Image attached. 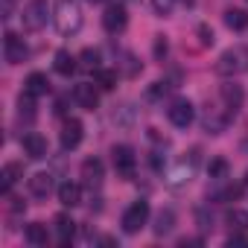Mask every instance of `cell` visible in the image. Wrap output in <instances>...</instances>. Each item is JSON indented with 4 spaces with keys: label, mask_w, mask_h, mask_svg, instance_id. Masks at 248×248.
I'll return each instance as SVG.
<instances>
[{
    "label": "cell",
    "mask_w": 248,
    "mask_h": 248,
    "mask_svg": "<svg viewBox=\"0 0 248 248\" xmlns=\"http://www.w3.org/2000/svg\"><path fill=\"white\" fill-rule=\"evenodd\" d=\"M53 21H56V30L62 35H76L82 30V6H79V0H56Z\"/></svg>",
    "instance_id": "obj_1"
},
{
    "label": "cell",
    "mask_w": 248,
    "mask_h": 248,
    "mask_svg": "<svg viewBox=\"0 0 248 248\" xmlns=\"http://www.w3.org/2000/svg\"><path fill=\"white\" fill-rule=\"evenodd\" d=\"M245 70H248V50L245 47H231L216 62V73L219 76H239Z\"/></svg>",
    "instance_id": "obj_2"
},
{
    "label": "cell",
    "mask_w": 248,
    "mask_h": 248,
    "mask_svg": "<svg viewBox=\"0 0 248 248\" xmlns=\"http://www.w3.org/2000/svg\"><path fill=\"white\" fill-rule=\"evenodd\" d=\"M47 18H50V3L47 0H30L24 15H21V24L27 32H38L47 27Z\"/></svg>",
    "instance_id": "obj_3"
},
{
    "label": "cell",
    "mask_w": 248,
    "mask_h": 248,
    "mask_svg": "<svg viewBox=\"0 0 248 248\" xmlns=\"http://www.w3.org/2000/svg\"><path fill=\"white\" fill-rule=\"evenodd\" d=\"M149 222V202H132L129 207H126V213H123V231L126 233H140L143 231V225Z\"/></svg>",
    "instance_id": "obj_4"
},
{
    "label": "cell",
    "mask_w": 248,
    "mask_h": 248,
    "mask_svg": "<svg viewBox=\"0 0 248 248\" xmlns=\"http://www.w3.org/2000/svg\"><path fill=\"white\" fill-rule=\"evenodd\" d=\"M111 161H114L117 175H123V178H132V175H135L138 155H135V149H132L129 143H117V146L111 149Z\"/></svg>",
    "instance_id": "obj_5"
},
{
    "label": "cell",
    "mask_w": 248,
    "mask_h": 248,
    "mask_svg": "<svg viewBox=\"0 0 248 248\" xmlns=\"http://www.w3.org/2000/svg\"><path fill=\"white\" fill-rule=\"evenodd\" d=\"M126 27H129V12H126V6H123V3H111L102 12V30L108 35H120Z\"/></svg>",
    "instance_id": "obj_6"
},
{
    "label": "cell",
    "mask_w": 248,
    "mask_h": 248,
    "mask_svg": "<svg viewBox=\"0 0 248 248\" xmlns=\"http://www.w3.org/2000/svg\"><path fill=\"white\" fill-rule=\"evenodd\" d=\"M167 117L175 129H190L193 126V120H196V108L190 99H175L170 108H167Z\"/></svg>",
    "instance_id": "obj_7"
},
{
    "label": "cell",
    "mask_w": 248,
    "mask_h": 248,
    "mask_svg": "<svg viewBox=\"0 0 248 248\" xmlns=\"http://www.w3.org/2000/svg\"><path fill=\"white\" fill-rule=\"evenodd\" d=\"M233 117H236V111H231L228 105H222V108H207V114H204V132L222 135V132L231 126Z\"/></svg>",
    "instance_id": "obj_8"
},
{
    "label": "cell",
    "mask_w": 248,
    "mask_h": 248,
    "mask_svg": "<svg viewBox=\"0 0 248 248\" xmlns=\"http://www.w3.org/2000/svg\"><path fill=\"white\" fill-rule=\"evenodd\" d=\"M82 138H85V126H82V120H76V117L64 120L62 135H59V140H62V149H64V152H73V149L82 143Z\"/></svg>",
    "instance_id": "obj_9"
},
{
    "label": "cell",
    "mask_w": 248,
    "mask_h": 248,
    "mask_svg": "<svg viewBox=\"0 0 248 248\" xmlns=\"http://www.w3.org/2000/svg\"><path fill=\"white\" fill-rule=\"evenodd\" d=\"M3 53H6V62L9 64H24L30 59V47L24 38H18L15 32H6L3 35Z\"/></svg>",
    "instance_id": "obj_10"
},
{
    "label": "cell",
    "mask_w": 248,
    "mask_h": 248,
    "mask_svg": "<svg viewBox=\"0 0 248 248\" xmlns=\"http://www.w3.org/2000/svg\"><path fill=\"white\" fill-rule=\"evenodd\" d=\"M73 99H76V105L85 108V111H96V108H99V91H96L91 82L76 85V88H73Z\"/></svg>",
    "instance_id": "obj_11"
},
{
    "label": "cell",
    "mask_w": 248,
    "mask_h": 248,
    "mask_svg": "<svg viewBox=\"0 0 248 248\" xmlns=\"http://www.w3.org/2000/svg\"><path fill=\"white\" fill-rule=\"evenodd\" d=\"M21 178H24V164H21V161H9V164L3 167V172H0V193L9 196V190H12Z\"/></svg>",
    "instance_id": "obj_12"
},
{
    "label": "cell",
    "mask_w": 248,
    "mask_h": 248,
    "mask_svg": "<svg viewBox=\"0 0 248 248\" xmlns=\"http://www.w3.org/2000/svg\"><path fill=\"white\" fill-rule=\"evenodd\" d=\"M219 99H222L231 111H239V108H242V102H245V91H242V85L228 82V85H222V88H219Z\"/></svg>",
    "instance_id": "obj_13"
},
{
    "label": "cell",
    "mask_w": 248,
    "mask_h": 248,
    "mask_svg": "<svg viewBox=\"0 0 248 248\" xmlns=\"http://www.w3.org/2000/svg\"><path fill=\"white\" fill-rule=\"evenodd\" d=\"M21 146H24V152H27L32 161H44V158H47V140H44L38 132H30V135H24Z\"/></svg>",
    "instance_id": "obj_14"
},
{
    "label": "cell",
    "mask_w": 248,
    "mask_h": 248,
    "mask_svg": "<svg viewBox=\"0 0 248 248\" xmlns=\"http://www.w3.org/2000/svg\"><path fill=\"white\" fill-rule=\"evenodd\" d=\"M82 178H85L88 187H99L102 178H105L102 161H99V158H85V161H82Z\"/></svg>",
    "instance_id": "obj_15"
},
{
    "label": "cell",
    "mask_w": 248,
    "mask_h": 248,
    "mask_svg": "<svg viewBox=\"0 0 248 248\" xmlns=\"http://www.w3.org/2000/svg\"><path fill=\"white\" fill-rule=\"evenodd\" d=\"M53 187H56V181H53L50 172H35V175L30 178V193H32L35 199H47V196L53 193Z\"/></svg>",
    "instance_id": "obj_16"
},
{
    "label": "cell",
    "mask_w": 248,
    "mask_h": 248,
    "mask_svg": "<svg viewBox=\"0 0 248 248\" xmlns=\"http://www.w3.org/2000/svg\"><path fill=\"white\" fill-rule=\"evenodd\" d=\"M59 202H62L64 207H76V204L82 202V187H79L76 181H64V184H59Z\"/></svg>",
    "instance_id": "obj_17"
},
{
    "label": "cell",
    "mask_w": 248,
    "mask_h": 248,
    "mask_svg": "<svg viewBox=\"0 0 248 248\" xmlns=\"http://www.w3.org/2000/svg\"><path fill=\"white\" fill-rule=\"evenodd\" d=\"M24 236H27V242L35 245V248H44V245L50 242V231H47V225H41V222H30L27 231H24Z\"/></svg>",
    "instance_id": "obj_18"
},
{
    "label": "cell",
    "mask_w": 248,
    "mask_h": 248,
    "mask_svg": "<svg viewBox=\"0 0 248 248\" xmlns=\"http://www.w3.org/2000/svg\"><path fill=\"white\" fill-rule=\"evenodd\" d=\"M225 27L231 32H245L248 30V12L245 9H225Z\"/></svg>",
    "instance_id": "obj_19"
},
{
    "label": "cell",
    "mask_w": 248,
    "mask_h": 248,
    "mask_svg": "<svg viewBox=\"0 0 248 248\" xmlns=\"http://www.w3.org/2000/svg\"><path fill=\"white\" fill-rule=\"evenodd\" d=\"M172 228H175V210L172 207H164L158 216H155V236H167V233H172Z\"/></svg>",
    "instance_id": "obj_20"
},
{
    "label": "cell",
    "mask_w": 248,
    "mask_h": 248,
    "mask_svg": "<svg viewBox=\"0 0 248 248\" xmlns=\"http://www.w3.org/2000/svg\"><path fill=\"white\" fill-rule=\"evenodd\" d=\"M56 233H59V242L62 245H70L73 233H76V222L67 216V213H59L56 216Z\"/></svg>",
    "instance_id": "obj_21"
},
{
    "label": "cell",
    "mask_w": 248,
    "mask_h": 248,
    "mask_svg": "<svg viewBox=\"0 0 248 248\" xmlns=\"http://www.w3.org/2000/svg\"><path fill=\"white\" fill-rule=\"evenodd\" d=\"M24 91H30L32 96H44V93H50V82L44 73H30L24 82Z\"/></svg>",
    "instance_id": "obj_22"
},
{
    "label": "cell",
    "mask_w": 248,
    "mask_h": 248,
    "mask_svg": "<svg viewBox=\"0 0 248 248\" xmlns=\"http://www.w3.org/2000/svg\"><path fill=\"white\" fill-rule=\"evenodd\" d=\"M53 67H56L59 76H70V73L76 70V59H73L67 50H59V53L53 56Z\"/></svg>",
    "instance_id": "obj_23"
},
{
    "label": "cell",
    "mask_w": 248,
    "mask_h": 248,
    "mask_svg": "<svg viewBox=\"0 0 248 248\" xmlns=\"http://www.w3.org/2000/svg\"><path fill=\"white\" fill-rule=\"evenodd\" d=\"M18 111H21V117L35 120V96H32L30 91H24V93L18 96Z\"/></svg>",
    "instance_id": "obj_24"
},
{
    "label": "cell",
    "mask_w": 248,
    "mask_h": 248,
    "mask_svg": "<svg viewBox=\"0 0 248 248\" xmlns=\"http://www.w3.org/2000/svg\"><path fill=\"white\" fill-rule=\"evenodd\" d=\"M96 85H99L102 91H114V88H117V70L99 67V70H96Z\"/></svg>",
    "instance_id": "obj_25"
},
{
    "label": "cell",
    "mask_w": 248,
    "mask_h": 248,
    "mask_svg": "<svg viewBox=\"0 0 248 248\" xmlns=\"http://www.w3.org/2000/svg\"><path fill=\"white\" fill-rule=\"evenodd\" d=\"M207 175H210L213 181H222V178L228 175V161H225V158H213V161L207 164Z\"/></svg>",
    "instance_id": "obj_26"
},
{
    "label": "cell",
    "mask_w": 248,
    "mask_h": 248,
    "mask_svg": "<svg viewBox=\"0 0 248 248\" xmlns=\"http://www.w3.org/2000/svg\"><path fill=\"white\" fill-rule=\"evenodd\" d=\"M228 225H231V228H236V231H248V210L233 207V210L228 213Z\"/></svg>",
    "instance_id": "obj_27"
},
{
    "label": "cell",
    "mask_w": 248,
    "mask_h": 248,
    "mask_svg": "<svg viewBox=\"0 0 248 248\" xmlns=\"http://www.w3.org/2000/svg\"><path fill=\"white\" fill-rule=\"evenodd\" d=\"M79 59H82V64H85L88 70H99V50H91V47H88V50H82Z\"/></svg>",
    "instance_id": "obj_28"
},
{
    "label": "cell",
    "mask_w": 248,
    "mask_h": 248,
    "mask_svg": "<svg viewBox=\"0 0 248 248\" xmlns=\"http://www.w3.org/2000/svg\"><path fill=\"white\" fill-rule=\"evenodd\" d=\"M152 9H155L158 18H167V15H172V9H175V0H152Z\"/></svg>",
    "instance_id": "obj_29"
},
{
    "label": "cell",
    "mask_w": 248,
    "mask_h": 248,
    "mask_svg": "<svg viewBox=\"0 0 248 248\" xmlns=\"http://www.w3.org/2000/svg\"><path fill=\"white\" fill-rule=\"evenodd\" d=\"M239 196H242V187H239V184H228L216 199H219V202H236Z\"/></svg>",
    "instance_id": "obj_30"
},
{
    "label": "cell",
    "mask_w": 248,
    "mask_h": 248,
    "mask_svg": "<svg viewBox=\"0 0 248 248\" xmlns=\"http://www.w3.org/2000/svg\"><path fill=\"white\" fill-rule=\"evenodd\" d=\"M199 41H202V47H213V30L207 27V24H199Z\"/></svg>",
    "instance_id": "obj_31"
},
{
    "label": "cell",
    "mask_w": 248,
    "mask_h": 248,
    "mask_svg": "<svg viewBox=\"0 0 248 248\" xmlns=\"http://www.w3.org/2000/svg\"><path fill=\"white\" fill-rule=\"evenodd\" d=\"M155 59H164L167 53H170V44H167V35H155Z\"/></svg>",
    "instance_id": "obj_32"
},
{
    "label": "cell",
    "mask_w": 248,
    "mask_h": 248,
    "mask_svg": "<svg viewBox=\"0 0 248 248\" xmlns=\"http://www.w3.org/2000/svg\"><path fill=\"white\" fill-rule=\"evenodd\" d=\"M196 219H199V228H202V231H210V228H213V213L207 216V207H199Z\"/></svg>",
    "instance_id": "obj_33"
},
{
    "label": "cell",
    "mask_w": 248,
    "mask_h": 248,
    "mask_svg": "<svg viewBox=\"0 0 248 248\" xmlns=\"http://www.w3.org/2000/svg\"><path fill=\"white\" fill-rule=\"evenodd\" d=\"M170 91V82H155L152 88H149V99H158L161 93H167Z\"/></svg>",
    "instance_id": "obj_34"
},
{
    "label": "cell",
    "mask_w": 248,
    "mask_h": 248,
    "mask_svg": "<svg viewBox=\"0 0 248 248\" xmlns=\"http://www.w3.org/2000/svg\"><path fill=\"white\" fill-rule=\"evenodd\" d=\"M9 210H12V213H21V210H27V204H24L21 199H9Z\"/></svg>",
    "instance_id": "obj_35"
},
{
    "label": "cell",
    "mask_w": 248,
    "mask_h": 248,
    "mask_svg": "<svg viewBox=\"0 0 248 248\" xmlns=\"http://www.w3.org/2000/svg\"><path fill=\"white\" fill-rule=\"evenodd\" d=\"M228 245L233 248V245H248V236H242V233H233L231 239H228Z\"/></svg>",
    "instance_id": "obj_36"
},
{
    "label": "cell",
    "mask_w": 248,
    "mask_h": 248,
    "mask_svg": "<svg viewBox=\"0 0 248 248\" xmlns=\"http://www.w3.org/2000/svg\"><path fill=\"white\" fill-rule=\"evenodd\" d=\"M12 9H15V0H3V18H9Z\"/></svg>",
    "instance_id": "obj_37"
},
{
    "label": "cell",
    "mask_w": 248,
    "mask_h": 248,
    "mask_svg": "<svg viewBox=\"0 0 248 248\" xmlns=\"http://www.w3.org/2000/svg\"><path fill=\"white\" fill-rule=\"evenodd\" d=\"M181 3H184V6H193V3H196V0H181Z\"/></svg>",
    "instance_id": "obj_38"
},
{
    "label": "cell",
    "mask_w": 248,
    "mask_h": 248,
    "mask_svg": "<svg viewBox=\"0 0 248 248\" xmlns=\"http://www.w3.org/2000/svg\"><path fill=\"white\" fill-rule=\"evenodd\" d=\"M88 3H99V0H88Z\"/></svg>",
    "instance_id": "obj_39"
},
{
    "label": "cell",
    "mask_w": 248,
    "mask_h": 248,
    "mask_svg": "<svg viewBox=\"0 0 248 248\" xmlns=\"http://www.w3.org/2000/svg\"><path fill=\"white\" fill-rule=\"evenodd\" d=\"M245 184H248V172H245Z\"/></svg>",
    "instance_id": "obj_40"
}]
</instances>
